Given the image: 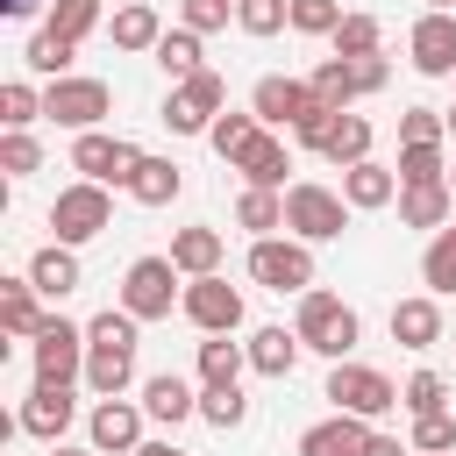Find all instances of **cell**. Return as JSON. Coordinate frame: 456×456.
<instances>
[{"mask_svg":"<svg viewBox=\"0 0 456 456\" xmlns=\"http://www.w3.org/2000/svg\"><path fill=\"white\" fill-rule=\"evenodd\" d=\"M428 449H456V413L442 406V413H413V456H428Z\"/></svg>","mask_w":456,"mask_h":456,"instance_id":"cell-47","label":"cell"},{"mask_svg":"<svg viewBox=\"0 0 456 456\" xmlns=\"http://www.w3.org/2000/svg\"><path fill=\"white\" fill-rule=\"evenodd\" d=\"M0 121H7V128H28V121H43V93H36L28 78H7V86H0Z\"/></svg>","mask_w":456,"mask_h":456,"instance_id":"cell-42","label":"cell"},{"mask_svg":"<svg viewBox=\"0 0 456 456\" xmlns=\"http://www.w3.org/2000/svg\"><path fill=\"white\" fill-rule=\"evenodd\" d=\"M36 7H43V0H0V14H14V21H21V14H36Z\"/></svg>","mask_w":456,"mask_h":456,"instance_id":"cell-51","label":"cell"},{"mask_svg":"<svg viewBox=\"0 0 456 456\" xmlns=\"http://www.w3.org/2000/svg\"><path fill=\"white\" fill-rule=\"evenodd\" d=\"M342 114H349V107H328V100H321L314 114H299V121H292V142H299V150H328V135H335V121H342Z\"/></svg>","mask_w":456,"mask_h":456,"instance_id":"cell-46","label":"cell"},{"mask_svg":"<svg viewBox=\"0 0 456 456\" xmlns=\"http://www.w3.org/2000/svg\"><path fill=\"white\" fill-rule=\"evenodd\" d=\"M121 192H128L135 207H171V200L185 192V171H178L171 157H150V150H142V164H135V178H128Z\"/></svg>","mask_w":456,"mask_h":456,"instance_id":"cell-21","label":"cell"},{"mask_svg":"<svg viewBox=\"0 0 456 456\" xmlns=\"http://www.w3.org/2000/svg\"><path fill=\"white\" fill-rule=\"evenodd\" d=\"M178 314H185L200 335H235V328H242V292H235L221 271H207V278H185Z\"/></svg>","mask_w":456,"mask_h":456,"instance_id":"cell-11","label":"cell"},{"mask_svg":"<svg viewBox=\"0 0 456 456\" xmlns=\"http://www.w3.org/2000/svg\"><path fill=\"white\" fill-rule=\"evenodd\" d=\"M235 171H242V185H271V192H285V171H292V150H285V135L278 128H264L242 157H235Z\"/></svg>","mask_w":456,"mask_h":456,"instance_id":"cell-19","label":"cell"},{"mask_svg":"<svg viewBox=\"0 0 456 456\" xmlns=\"http://www.w3.org/2000/svg\"><path fill=\"white\" fill-rule=\"evenodd\" d=\"M86 378V328L50 314L36 328V385H78Z\"/></svg>","mask_w":456,"mask_h":456,"instance_id":"cell-9","label":"cell"},{"mask_svg":"<svg viewBox=\"0 0 456 456\" xmlns=\"http://www.w3.org/2000/svg\"><path fill=\"white\" fill-rule=\"evenodd\" d=\"M256 135H264V121H256V114H214V128H207V142H214V157H221V164H235Z\"/></svg>","mask_w":456,"mask_h":456,"instance_id":"cell-36","label":"cell"},{"mask_svg":"<svg viewBox=\"0 0 456 456\" xmlns=\"http://www.w3.org/2000/svg\"><path fill=\"white\" fill-rule=\"evenodd\" d=\"M420 278H428V292L442 299V292H456V228H435V242L420 249Z\"/></svg>","mask_w":456,"mask_h":456,"instance_id":"cell-39","label":"cell"},{"mask_svg":"<svg viewBox=\"0 0 456 456\" xmlns=\"http://www.w3.org/2000/svg\"><path fill=\"white\" fill-rule=\"evenodd\" d=\"M449 207H456L449 178L442 185H399V228H449Z\"/></svg>","mask_w":456,"mask_h":456,"instance_id":"cell-26","label":"cell"},{"mask_svg":"<svg viewBox=\"0 0 456 456\" xmlns=\"http://www.w3.org/2000/svg\"><path fill=\"white\" fill-rule=\"evenodd\" d=\"M235 28L242 36H278V28H292V0H235Z\"/></svg>","mask_w":456,"mask_h":456,"instance_id":"cell-40","label":"cell"},{"mask_svg":"<svg viewBox=\"0 0 456 456\" xmlns=\"http://www.w3.org/2000/svg\"><path fill=\"white\" fill-rule=\"evenodd\" d=\"M342 200H349L356 214H378V207H392V200H399V171H392V164H378V157H363V164H349V171H342Z\"/></svg>","mask_w":456,"mask_h":456,"instance_id":"cell-17","label":"cell"},{"mask_svg":"<svg viewBox=\"0 0 456 456\" xmlns=\"http://www.w3.org/2000/svg\"><path fill=\"white\" fill-rule=\"evenodd\" d=\"M43 114L57 121V128H71V135H86V128H100L107 114H114V86L107 78H50L43 86Z\"/></svg>","mask_w":456,"mask_h":456,"instance_id":"cell-7","label":"cell"},{"mask_svg":"<svg viewBox=\"0 0 456 456\" xmlns=\"http://www.w3.org/2000/svg\"><path fill=\"white\" fill-rule=\"evenodd\" d=\"M135 164H142V150H135L128 135L86 128V135L71 142V171H78V178H93V185H128V178H135Z\"/></svg>","mask_w":456,"mask_h":456,"instance_id":"cell-10","label":"cell"},{"mask_svg":"<svg viewBox=\"0 0 456 456\" xmlns=\"http://www.w3.org/2000/svg\"><path fill=\"white\" fill-rule=\"evenodd\" d=\"M50 228H57V242H93V235H107L114 228V192L107 185H93V178H78V185H64L57 200H50Z\"/></svg>","mask_w":456,"mask_h":456,"instance_id":"cell-8","label":"cell"},{"mask_svg":"<svg viewBox=\"0 0 456 456\" xmlns=\"http://www.w3.org/2000/svg\"><path fill=\"white\" fill-rule=\"evenodd\" d=\"M406 57H413L420 78H456V14L449 7H428L406 28Z\"/></svg>","mask_w":456,"mask_h":456,"instance_id":"cell-12","label":"cell"},{"mask_svg":"<svg viewBox=\"0 0 456 456\" xmlns=\"http://www.w3.org/2000/svg\"><path fill=\"white\" fill-rule=\"evenodd\" d=\"M363 442H370L363 413H328V420H314L299 435V456H363Z\"/></svg>","mask_w":456,"mask_h":456,"instance_id":"cell-16","label":"cell"},{"mask_svg":"<svg viewBox=\"0 0 456 456\" xmlns=\"http://www.w3.org/2000/svg\"><path fill=\"white\" fill-rule=\"evenodd\" d=\"M399 406H406V413H442V406H449V378H442V370H413V378L399 385Z\"/></svg>","mask_w":456,"mask_h":456,"instance_id":"cell-41","label":"cell"},{"mask_svg":"<svg viewBox=\"0 0 456 456\" xmlns=\"http://www.w3.org/2000/svg\"><path fill=\"white\" fill-rule=\"evenodd\" d=\"M428 456H456V449H428Z\"/></svg>","mask_w":456,"mask_h":456,"instance_id":"cell-56","label":"cell"},{"mask_svg":"<svg viewBox=\"0 0 456 456\" xmlns=\"http://www.w3.org/2000/svg\"><path fill=\"white\" fill-rule=\"evenodd\" d=\"M36 299H43V292L28 285V271H21V278H0V328H7V335H21V342H36V328L50 321Z\"/></svg>","mask_w":456,"mask_h":456,"instance_id":"cell-25","label":"cell"},{"mask_svg":"<svg viewBox=\"0 0 456 456\" xmlns=\"http://www.w3.org/2000/svg\"><path fill=\"white\" fill-rule=\"evenodd\" d=\"M399 185H442L449 178V150L442 142H399Z\"/></svg>","mask_w":456,"mask_h":456,"instance_id":"cell-34","label":"cell"},{"mask_svg":"<svg viewBox=\"0 0 456 456\" xmlns=\"http://www.w3.org/2000/svg\"><path fill=\"white\" fill-rule=\"evenodd\" d=\"M321 107V93H314V78H285V71H271V78H256L249 86V114L264 121V128H292L299 114H314Z\"/></svg>","mask_w":456,"mask_h":456,"instance_id":"cell-13","label":"cell"},{"mask_svg":"<svg viewBox=\"0 0 456 456\" xmlns=\"http://www.w3.org/2000/svg\"><path fill=\"white\" fill-rule=\"evenodd\" d=\"M142 399H100L93 406V420H86V442L100 449V456H135L142 449Z\"/></svg>","mask_w":456,"mask_h":456,"instance_id":"cell-14","label":"cell"},{"mask_svg":"<svg viewBox=\"0 0 456 456\" xmlns=\"http://www.w3.org/2000/svg\"><path fill=\"white\" fill-rule=\"evenodd\" d=\"M449 192H456V164H449Z\"/></svg>","mask_w":456,"mask_h":456,"instance_id":"cell-57","label":"cell"},{"mask_svg":"<svg viewBox=\"0 0 456 456\" xmlns=\"http://www.w3.org/2000/svg\"><path fill=\"white\" fill-rule=\"evenodd\" d=\"M235 228H249V235H278V228H285V192H271V185H242V200H235Z\"/></svg>","mask_w":456,"mask_h":456,"instance_id":"cell-32","label":"cell"},{"mask_svg":"<svg viewBox=\"0 0 456 456\" xmlns=\"http://www.w3.org/2000/svg\"><path fill=\"white\" fill-rule=\"evenodd\" d=\"M442 135H449L442 107H406L399 114V142H442Z\"/></svg>","mask_w":456,"mask_h":456,"instance_id":"cell-49","label":"cell"},{"mask_svg":"<svg viewBox=\"0 0 456 456\" xmlns=\"http://www.w3.org/2000/svg\"><path fill=\"white\" fill-rule=\"evenodd\" d=\"M178 21H185V28H200V36H214V28H228V21H235V0H178Z\"/></svg>","mask_w":456,"mask_h":456,"instance_id":"cell-48","label":"cell"},{"mask_svg":"<svg viewBox=\"0 0 456 456\" xmlns=\"http://www.w3.org/2000/svg\"><path fill=\"white\" fill-rule=\"evenodd\" d=\"M221 107H228V78H221V71H192V78H178V86L164 93V114H157V121H164L171 135H207Z\"/></svg>","mask_w":456,"mask_h":456,"instance_id":"cell-6","label":"cell"},{"mask_svg":"<svg viewBox=\"0 0 456 456\" xmlns=\"http://www.w3.org/2000/svg\"><path fill=\"white\" fill-rule=\"evenodd\" d=\"M363 456H413V442H399V435H378V428H370V442H363Z\"/></svg>","mask_w":456,"mask_h":456,"instance_id":"cell-50","label":"cell"},{"mask_svg":"<svg viewBox=\"0 0 456 456\" xmlns=\"http://www.w3.org/2000/svg\"><path fill=\"white\" fill-rule=\"evenodd\" d=\"M78 420V399H71V385H36L28 399H21V413H14V428L21 435H36V442H64V428Z\"/></svg>","mask_w":456,"mask_h":456,"instance_id":"cell-15","label":"cell"},{"mask_svg":"<svg viewBox=\"0 0 456 456\" xmlns=\"http://www.w3.org/2000/svg\"><path fill=\"white\" fill-rule=\"evenodd\" d=\"M328 43H335V57H378L385 50V21L378 14H342V28Z\"/></svg>","mask_w":456,"mask_h":456,"instance_id":"cell-35","label":"cell"},{"mask_svg":"<svg viewBox=\"0 0 456 456\" xmlns=\"http://www.w3.org/2000/svg\"><path fill=\"white\" fill-rule=\"evenodd\" d=\"M28 285H36L43 299L78 292V249H71V242H43V249L28 256Z\"/></svg>","mask_w":456,"mask_h":456,"instance_id":"cell-23","label":"cell"},{"mask_svg":"<svg viewBox=\"0 0 456 456\" xmlns=\"http://www.w3.org/2000/svg\"><path fill=\"white\" fill-rule=\"evenodd\" d=\"M200 420L207 428H242L249 420V399H242V385H200Z\"/></svg>","mask_w":456,"mask_h":456,"instance_id":"cell-38","label":"cell"},{"mask_svg":"<svg viewBox=\"0 0 456 456\" xmlns=\"http://www.w3.org/2000/svg\"><path fill=\"white\" fill-rule=\"evenodd\" d=\"M150 57H157V71H164L171 86H178V78H192V71H207V64H200V57H207V50H200V28H185V21H178V28H164V43H157Z\"/></svg>","mask_w":456,"mask_h":456,"instance_id":"cell-30","label":"cell"},{"mask_svg":"<svg viewBox=\"0 0 456 456\" xmlns=\"http://www.w3.org/2000/svg\"><path fill=\"white\" fill-rule=\"evenodd\" d=\"M142 413H150V420H164V428H178V420H192V413H200V392H192L178 370H157V378H142Z\"/></svg>","mask_w":456,"mask_h":456,"instance_id":"cell-20","label":"cell"},{"mask_svg":"<svg viewBox=\"0 0 456 456\" xmlns=\"http://www.w3.org/2000/svg\"><path fill=\"white\" fill-rule=\"evenodd\" d=\"M428 7H456V0H428Z\"/></svg>","mask_w":456,"mask_h":456,"instance_id":"cell-55","label":"cell"},{"mask_svg":"<svg viewBox=\"0 0 456 456\" xmlns=\"http://www.w3.org/2000/svg\"><path fill=\"white\" fill-rule=\"evenodd\" d=\"M71 57H78V43H71L64 28H50V21H43V28L28 36V50H21V64H28L36 78H71Z\"/></svg>","mask_w":456,"mask_h":456,"instance_id":"cell-29","label":"cell"},{"mask_svg":"<svg viewBox=\"0 0 456 456\" xmlns=\"http://www.w3.org/2000/svg\"><path fill=\"white\" fill-rule=\"evenodd\" d=\"M321 157H328L335 171H349V164H363V157H370V121H363V114H342Z\"/></svg>","mask_w":456,"mask_h":456,"instance_id":"cell-37","label":"cell"},{"mask_svg":"<svg viewBox=\"0 0 456 456\" xmlns=\"http://www.w3.org/2000/svg\"><path fill=\"white\" fill-rule=\"evenodd\" d=\"M221 256H228V242H221V228H207V221H192V228H178V235H171V264H178L185 278L221 271Z\"/></svg>","mask_w":456,"mask_h":456,"instance_id":"cell-22","label":"cell"},{"mask_svg":"<svg viewBox=\"0 0 456 456\" xmlns=\"http://www.w3.org/2000/svg\"><path fill=\"white\" fill-rule=\"evenodd\" d=\"M299 349H306L299 328H285V321H278V328H256V335H249V370H256V378H292Z\"/></svg>","mask_w":456,"mask_h":456,"instance_id":"cell-24","label":"cell"},{"mask_svg":"<svg viewBox=\"0 0 456 456\" xmlns=\"http://www.w3.org/2000/svg\"><path fill=\"white\" fill-rule=\"evenodd\" d=\"M349 200L335 192V185H314V178H299V185H285V235H299V242H335L342 228H349Z\"/></svg>","mask_w":456,"mask_h":456,"instance_id":"cell-2","label":"cell"},{"mask_svg":"<svg viewBox=\"0 0 456 456\" xmlns=\"http://www.w3.org/2000/svg\"><path fill=\"white\" fill-rule=\"evenodd\" d=\"M342 0H292V36H335L342 28Z\"/></svg>","mask_w":456,"mask_h":456,"instance_id":"cell-44","label":"cell"},{"mask_svg":"<svg viewBox=\"0 0 456 456\" xmlns=\"http://www.w3.org/2000/svg\"><path fill=\"white\" fill-rule=\"evenodd\" d=\"M321 399H335V413H363V420H385V413L399 406V385H392L378 363H356V356H342V363L328 370Z\"/></svg>","mask_w":456,"mask_h":456,"instance_id":"cell-3","label":"cell"},{"mask_svg":"<svg viewBox=\"0 0 456 456\" xmlns=\"http://www.w3.org/2000/svg\"><path fill=\"white\" fill-rule=\"evenodd\" d=\"M178 278H185V271H178L171 256H135V264L121 271V306H128L135 321H171V306L185 299Z\"/></svg>","mask_w":456,"mask_h":456,"instance_id":"cell-5","label":"cell"},{"mask_svg":"<svg viewBox=\"0 0 456 456\" xmlns=\"http://www.w3.org/2000/svg\"><path fill=\"white\" fill-rule=\"evenodd\" d=\"M135 456H185V449H178V442H142Z\"/></svg>","mask_w":456,"mask_h":456,"instance_id":"cell-52","label":"cell"},{"mask_svg":"<svg viewBox=\"0 0 456 456\" xmlns=\"http://www.w3.org/2000/svg\"><path fill=\"white\" fill-rule=\"evenodd\" d=\"M442 121H449V142H456V107H442Z\"/></svg>","mask_w":456,"mask_h":456,"instance_id":"cell-54","label":"cell"},{"mask_svg":"<svg viewBox=\"0 0 456 456\" xmlns=\"http://www.w3.org/2000/svg\"><path fill=\"white\" fill-rule=\"evenodd\" d=\"M242 370H249V342H228V335L200 342V385H242Z\"/></svg>","mask_w":456,"mask_h":456,"instance_id":"cell-31","label":"cell"},{"mask_svg":"<svg viewBox=\"0 0 456 456\" xmlns=\"http://www.w3.org/2000/svg\"><path fill=\"white\" fill-rule=\"evenodd\" d=\"M0 171H7V178H28V171H43V142H36L28 128H7V135H0Z\"/></svg>","mask_w":456,"mask_h":456,"instance_id":"cell-43","label":"cell"},{"mask_svg":"<svg viewBox=\"0 0 456 456\" xmlns=\"http://www.w3.org/2000/svg\"><path fill=\"white\" fill-rule=\"evenodd\" d=\"M292 328H299V342H306L314 356H328V363H342V356L356 349V335H363L356 306H349V299H335V292H321V285H306V292H299Z\"/></svg>","mask_w":456,"mask_h":456,"instance_id":"cell-1","label":"cell"},{"mask_svg":"<svg viewBox=\"0 0 456 456\" xmlns=\"http://www.w3.org/2000/svg\"><path fill=\"white\" fill-rule=\"evenodd\" d=\"M314 93H321L328 107H356V100H363L356 57H321V64H314Z\"/></svg>","mask_w":456,"mask_h":456,"instance_id":"cell-33","label":"cell"},{"mask_svg":"<svg viewBox=\"0 0 456 456\" xmlns=\"http://www.w3.org/2000/svg\"><path fill=\"white\" fill-rule=\"evenodd\" d=\"M86 385H93L100 399H121V392L135 385V349H100V342H86Z\"/></svg>","mask_w":456,"mask_h":456,"instance_id":"cell-27","label":"cell"},{"mask_svg":"<svg viewBox=\"0 0 456 456\" xmlns=\"http://www.w3.org/2000/svg\"><path fill=\"white\" fill-rule=\"evenodd\" d=\"M107 36H114V50H157V43H164V21H157L150 0H128V7H114Z\"/></svg>","mask_w":456,"mask_h":456,"instance_id":"cell-28","label":"cell"},{"mask_svg":"<svg viewBox=\"0 0 456 456\" xmlns=\"http://www.w3.org/2000/svg\"><path fill=\"white\" fill-rule=\"evenodd\" d=\"M392 342H399V349H435V342H442V299H435V292L392 299Z\"/></svg>","mask_w":456,"mask_h":456,"instance_id":"cell-18","label":"cell"},{"mask_svg":"<svg viewBox=\"0 0 456 456\" xmlns=\"http://www.w3.org/2000/svg\"><path fill=\"white\" fill-rule=\"evenodd\" d=\"M249 278L264 285V292H306L314 285V242H299V235H256L249 242Z\"/></svg>","mask_w":456,"mask_h":456,"instance_id":"cell-4","label":"cell"},{"mask_svg":"<svg viewBox=\"0 0 456 456\" xmlns=\"http://www.w3.org/2000/svg\"><path fill=\"white\" fill-rule=\"evenodd\" d=\"M50 28H64L71 43H86L100 28V0H50Z\"/></svg>","mask_w":456,"mask_h":456,"instance_id":"cell-45","label":"cell"},{"mask_svg":"<svg viewBox=\"0 0 456 456\" xmlns=\"http://www.w3.org/2000/svg\"><path fill=\"white\" fill-rule=\"evenodd\" d=\"M50 456H100V449H93V442H86V449H71V442H50Z\"/></svg>","mask_w":456,"mask_h":456,"instance_id":"cell-53","label":"cell"}]
</instances>
